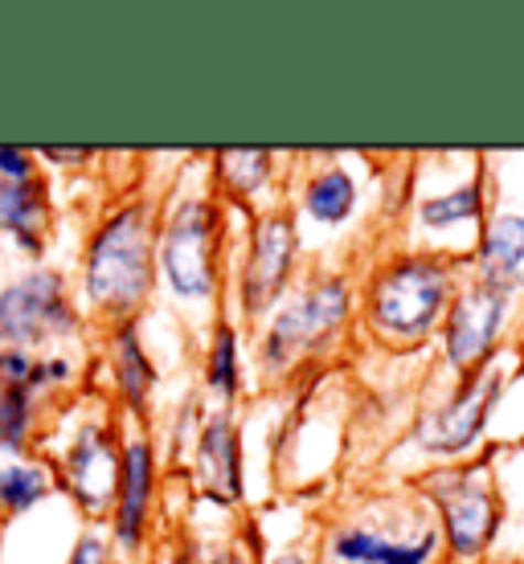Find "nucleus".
Segmentation results:
<instances>
[{"label": "nucleus", "instance_id": "f257e3e1", "mask_svg": "<svg viewBox=\"0 0 524 564\" xmlns=\"http://www.w3.org/2000/svg\"><path fill=\"white\" fill-rule=\"evenodd\" d=\"M157 213L148 200H131L124 209H115L86 246L83 262V291L90 307L115 319L131 324L136 311L148 303L152 282H157Z\"/></svg>", "mask_w": 524, "mask_h": 564}, {"label": "nucleus", "instance_id": "f03ea898", "mask_svg": "<svg viewBox=\"0 0 524 564\" xmlns=\"http://www.w3.org/2000/svg\"><path fill=\"white\" fill-rule=\"evenodd\" d=\"M160 270L181 303H205L217 295L222 262V209L210 197H184L160 234Z\"/></svg>", "mask_w": 524, "mask_h": 564}, {"label": "nucleus", "instance_id": "7ed1b4c3", "mask_svg": "<svg viewBox=\"0 0 524 564\" xmlns=\"http://www.w3.org/2000/svg\"><path fill=\"white\" fill-rule=\"evenodd\" d=\"M344 315H349V286L341 279H316L270 319L267 336L258 339V365L270 377H279L299 356L316 352L320 344L336 336Z\"/></svg>", "mask_w": 524, "mask_h": 564}, {"label": "nucleus", "instance_id": "20e7f679", "mask_svg": "<svg viewBox=\"0 0 524 564\" xmlns=\"http://www.w3.org/2000/svg\"><path fill=\"white\" fill-rule=\"evenodd\" d=\"M447 270L426 258L397 262L373 282L368 291V324L389 339H418L426 336L447 299Z\"/></svg>", "mask_w": 524, "mask_h": 564}, {"label": "nucleus", "instance_id": "39448f33", "mask_svg": "<svg viewBox=\"0 0 524 564\" xmlns=\"http://www.w3.org/2000/svg\"><path fill=\"white\" fill-rule=\"evenodd\" d=\"M74 327H78V311L57 270H29L9 286H0V344L4 348L29 352L38 344L74 336Z\"/></svg>", "mask_w": 524, "mask_h": 564}, {"label": "nucleus", "instance_id": "423d86ee", "mask_svg": "<svg viewBox=\"0 0 524 564\" xmlns=\"http://www.w3.org/2000/svg\"><path fill=\"white\" fill-rule=\"evenodd\" d=\"M296 221L291 213L270 209L255 217L250 229V250L242 262V311L246 319L267 315L279 299H284L291 270H296Z\"/></svg>", "mask_w": 524, "mask_h": 564}, {"label": "nucleus", "instance_id": "0eeeda50", "mask_svg": "<svg viewBox=\"0 0 524 564\" xmlns=\"http://www.w3.org/2000/svg\"><path fill=\"white\" fill-rule=\"evenodd\" d=\"M119 458H124V451H115L111 425H99V422H86L74 434L71 446H66L62 475H66V487H71V495L78 499V508L86 516H107V511H115Z\"/></svg>", "mask_w": 524, "mask_h": 564}, {"label": "nucleus", "instance_id": "6e6552de", "mask_svg": "<svg viewBox=\"0 0 524 564\" xmlns=\"http://www.w3.org/2000/svg\"><path fill=\"white\" fill-rule=\"evenodd\" d=\"M435 503L442 508L451 549L463 556H475L496 532V499L471 475H451V479L435 482Z\"/></svg>", "mask_w": 524, "mask_h": 564}, {"label": "nucleus", "instance_id": "1a4fd4ad", "mask_svg": "<svg viewBox=\"0 0 524 564\" xmlns=\"http://www.w3.org/2000/svg\"><path fill=\"white\" fill-rule=\"evenodd\" d=\"M152 487H157V451L148 437H131L119 458V491H115V540L124 549H140L148 508H152Z\"/></svg>", "mask_w": 524, "mask_h": 564}, {"label": "nucleus", "instance_id": "9d476101", "mask_svg": "<svg viewBox=\"0 0 524 564\" xmlns=\"http://www.w3.org/2000/svg\"><path fill=\"white\" fill-rule=\"evenodd\" d=\"M504 307H509L504 286H492V282H483V286L468 291V295L455 303L451 324H447V356H451V365L459 368L480 365L500 332Z\"/></svg>", "mask_w": 524, "mask_h": 564}, {"label": "nucleus", "instance_id": "9b49d317", "mask_svg": "<svg viewBox=\"0 0 524 564\" xmlns=\"http://www.w3.org/2000/svg\"><path fill=\"white\" fill-rule=\"evenodd\" d=\"M496 389H500V381L492 372H488V377H475L463 393L455 397L451 405H442L439 413H430V417L418 425V442L435 454L463 451L471 437L480 434L483 417H488L492 401H496Z\"/></svg>", "mask_w": 524, "mask_h": 564}, {"label": "nucleus", "instance_id": "f8f14e48", "mask_svg": "<svg viewBox=\"0 0 524 564\" xmlns=\"http://www.w3.org/2000/svg\"><path fill=\"white\" fill-rule=\"evenodd\" d=\"M197 479L201 491L217 503H242V442L229 410H217L197 437Z\"/></svg>", "mask_w": 524, "mask_h": 564}, {"label": "nucleus", "instance_id": "ddd939ff", "mask_svg": "<svg viewBox=\"0 0 524 564\" xmlns=\"http://www.w3.org/2000/svg\"><path fill=\"white\" fill-rule=\"evenodd\" d=\"M430 552H435V532H418L414 540H389L365 523H353L332 536L336 564H426Z\"/></svg>", "mask_w": 524, "mask_h": 564}, {"label": "nucleus", "instance_id": "4468645a", "mask_svg": "<svg viewBox=\"0 0 524 564\" xmlns=\"http://www.w3.org/2000/svg\"><path fill=\"white\" fill-rule=\"evenodd\" d=\"M45 226H50V200L45 184L33 181H4L0 176V229H9L21 250L42 254Z\"/></svg>", "mask_w": 524, "mask_h": 564}, {"label": "nucleus", "instance_id": "2eb2a0df", "mask_svg": "<svg viewBox=\"0 0 524 564\" xmlns=\"http://www.w3.org/2000/svg\"><path fill=\"white\" fill-rule=\"evenodd\" d=\"M111 360H115V384H119V397L131 413L148 410V393L157 384V368L143 352V339L136 332V319L131 324H115L111 339Z\"/></svg>", "mask_w": 524, "mask_h": 564}, {"label": "nucleus", "instance_id": "dca6fc26", "mask_svg": "<svg viewBox=\"0 0 524 564\" xmlns=\"http://www.w3.org/2000/svg\"><path fill=\"white\" fill-rule=\"evenodd\" d=\"M54 495V475L45 463H4L0 466V516L13 520Z\"/></svg>", "mask_w": 524, "mask_h": 564}, {"label": "nucleus", "instance_id": "f3484780", "mask_svg": "<svg viewBox=\"0 0 524 564\" xmlns=\"http://www.w3.org/2000/svg\"><path fill=\"white\" fill-rule=\"evenodd\" d=\"M524 267V217H500L483 238V279L509 286Z\"/></svg>", "mask_w": 524, "mask_h": 564}, {"label": "nucleus", "instance_id": "a211bd4d", "mask_svg": "<svg viewBox=\"0 0 524 564\" xmlns=\"http://www.w3.org/2000/svg\"><path fill=\"white\" fill-rule=\"evenodd\" d=\"M356 205V184L344 169L316 172L308 188H303V213L316 217L320 226H341Z\"/></svg>", "mask_w": 524, "mask_h": 564}, {"label": "nucleus", "instance_id": "6ab92c4d", "mask_svg": "<svg viewBox=\"0 0 524 564\" xmlns=\"http://www.w3.org/2000/svg\"><path fill=\"white\" fill-rule=\"evenodd\" d=\"M270 164H275V155L263 148H229V152H217V181L226 193L250 200L270 181Z\"/></svg>", "mask_w": 524, "mask_h": 564}, {"label": "nucleus", "instance_id": "aec40b11", "mask_svg": "<svg viewBox=\"0 0 524 564\" xmlns=\"http://www.w3.org/2000/svg\"><path fill=\"white\" fill-rule=\"evenodd\" d=\"M205 384L222 401H234V393H238V332H234V324H217V332H213Z\"/></svg>", "mask_w": 524, "mask_h": 564}, {"label": "nucleus", "instance_id": "412c9836", "mask_svg": "<svg viewBox=\"0 0 524 564\" xmlns=\"http://www.w3.org/2000/svg\"><path fill=\"white\" fill-rule=\"evenodd\" d=\"M29 434H33V393L0 389V451L21 454Z\"/></svg>", "mask_w": 524, "mask_h": 564}, {"label": "nucleus", "instance_id": "4be33fe9", "mask_svg": "<svg viewBox=\"0 0 524 564\" xmlns=\"http://www.w3.org/2000/svg\"><path fill=\"white\" fill-rule=\"evenodd\" d=\"M480 213V184H468L451 197L423 200V221L426 226H455V221H468Z\"/></svg>", "mask_w": 524, "mask_h": 564}, {"label": "nucleus", "instance_id": "5701e85b", "mask_svg": "<svg viewBox=\"0 0 524 564\" xmlns=\"http://www.w3.org/2000/svg\"><path fill=\"white\" fill-rule=\"evenodd\" d=\"M0 389H45V368L25 348H0Z\"/></svg>", "mask_w": 524, "mask_h": 564}, {"label": "nucleus", "instance_id": "b1692460", "mask_svg": "<svg viewBox=\"0 0 524 564\" xmlns=\"http://www.w3.org/2000/svg\"><path fill=\"white\" fill-rule=\"evenodd\" d=\"M0 176L4 181H33L38 176V155L25 148H0Z\"/></svg>", "mask_w": 524, "mask_h": 564}, {"label": "nucleus", "instance_id": "393cba45", "mask_svg": "<svg viewBox=\"0 0 524 564\" xmlns=\"http://www.w3.org/2000/svg\"><path fill=\"white\" fill-rule=\"evenodd\" d=\"M71 564H107V540H103L99 532L78 536V544H74V552H71Z\"/></svg>", "mask_w": 524, "mask_h": 564}, {"label": "nucleus", "instance_id": "a878e982", "mask_svg": "<svg viewBox=\"0 0 524 564\" xmlns=\"http://www.w3.org/2000/svg\"><path fill=\"white\" fill-rule=\"evenodd\" d=\"M38 155L54 160V164H86V160H95L90 148H42Z\"/></svg>", "mask_w": 524, "mask_h": 564}, {"label": "nucleus", "instance_id": "bb28decb", "mask_svg": "<svg viewBox=\"0 0 524 564\" xmlns=\"http://www.w3.org/2000/svg\"><path fill=\"white\" fill-rule=\"evenodd\" d=\"M45 368V384H57V381H71V360H62V356H54V360H42Z\"/></svg>", "mask_w": 524, "mask_h": 564}, {"label": "nucleus", "instance_id": "cd10ccee", "mask_svg": "<svg viewBox=\"0 0 524 564\" xmlns=\"http://www.w3.org/2000/svg\"><path fill=\"white\" fill-rule=\"evenodd\" d=\"M270 564H308V556H303V552H279Z\"/></svg>", "mask_w": 524, "mask_h": 564}, {"label": "nucleus", "instance_id": "c85d7f7f", "mask_svg": "<svg viewBox=\"0 0 524 564\" xmlns=\"http://www.w3.org/2000/svg\"><path fill=\"white\" fill-rule=\"evenodd\" d=\"M177 564H234L229 556H213V561H177Z\"/></svg>", "mask_w": 524, "mask_h": 564}, {"label": "nucleus", "instance_id": "c756f323", "mask_svg": "<svg viewBox=\"0 0 524 564\" xmlns=\"http://www.w3.org/2000/svg\"><path fill=\"white\" fill-rule=\"evenodd\" d=\"M107 564H115V561H107Z\"/></svg>", "mask_w": 524, "mask_h": 564}]
</instances>
